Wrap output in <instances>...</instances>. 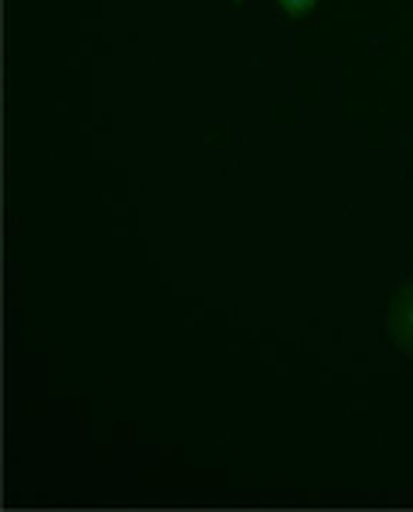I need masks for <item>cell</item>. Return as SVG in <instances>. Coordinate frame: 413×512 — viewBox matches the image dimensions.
<instances>
[{
	"label": "cell",
	"mask_w": 413,
	"mask_h": 512,
	"mask_svg": "<svg viewBox=\"0 0 413 512\" xmlns=\"http://www.w3.org/2000/svg\"><path fill=\"white\" fill-rule=\"evenodd\" d=\"M237 4H241V0H237Z\"/></svg>",
	"instance_id": "3957f363"
},
{
	"label": "cell",
	"mask_w": 413,
	"mask_h": 512,
	"mask_svg": "<svg viewBox=\"0 0 413 512\" xmlns=\"http://www.w3.org/2000/svg\"><path fill=\"white\" fill-rule=\"evenodd\" d=\"M385 332H389V339L406 357H413V279H406L403 287L396 290V297L389 301Z\"/></svg>",
	"instance_id": "6da1fadb"
},
{
	"label": "cell",
	"mask_w": 413,
	"mask_h": 512,
	"mask_svg": "<svg viewBox=\"0 0 413 512\" xmlns=\"http://www.w3.org/2000/svg\"><path fill=\"white\" fill-rule=\"evenodd\" d=\"M315 4H318V0H276V8L283 11L286 18H304V15H311V11H315Z\"/></svg>",
	"instance_id": "7a4b0ae2"
}]
</instances>
